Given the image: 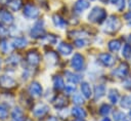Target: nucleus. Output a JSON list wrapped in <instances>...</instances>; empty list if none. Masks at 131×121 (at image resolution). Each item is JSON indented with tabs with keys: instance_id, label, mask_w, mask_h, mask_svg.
Listing matches in <instances>:
<instances>
[{
	"instance_id": "1",
	"label": "nucleus",
	"mask_w": 131,
	"mask_h": 121,
	"mask_svg": "<svg viewBox=\"0 0 131 121\" xmlns=\"http://www.w3.org/2000/svg\"><path fill=\"white\" fill-rule=\"evenodd\" d=\"M88 19L91 23L99 24L106 19V11L100 6H94L88 14Z\"/></svg>"
},
{
	"instance_id": "2",
	"label": "nucleus",
	"mask_w": 131,
	"mask_h": 121,
	"mask_svg": "<svg viewBox=\"0 0 131 121\" xmlns=\"http://www.w3.org/2000/svg\"><path fill=\"white\" fill-rule=\"evenodd\" d=\"M121 27V22L119 19L118 16L116 15H111L106 21H105V24H104V32L106 33H115L117 32Z\"/></svg>"
},
{
	"instance_id": "3",
	"label": "nucleus",
	"mask_w": 131,
	"mask_h": 121,
	"mask_svg": "<svg viewBox=\"0 0 131 121\" xmlns=\"http://www.w3.org/2000/svg\"><path fill=\"white\" fill-rule=\"evenodd\" d=\"M84 56L80 53H75L71 59V66L75 71H81L84 68Z\"/></svg>"
},
{
	"instance_id": "4",
	"label": "nucleus",
	"mask_w": 131,
	"mask_h": 121,
	"mask_svg": "<svg viewBox=\"0 0 131 121\" xmlns=\"http://www.w3.org/2000/svg\"><path fill=\"white\" fill-rule=\"evenodd\" d=\"M40 14L39 8L33 4H27L24 8V15L28 18H36Z\"/></svg>"
},
{
	"instance_id": "5",
	"label": "nucleus",
	"mask_w": 131,
	"mask_h": 121,
	"mask_svg": "<svg viewBox=\"0 0 131 121\" xmlns=\"http://www.w3.org/2000/svg\"><path fill=\"white\" fill-rule=\"evenodd\" d=\"M98 59L99 62L104 66V67H113L115 65V58L113 57L112 54L110 53H106V52H102L98 55Z\"/></svg>"
},
{
	"instance_id": "6",
	"label": "nucleus",
	"mask_w": 131,
	"mask_h": 121,
	"mask_svg": "<svg viewBox=\"0 0 131 121\" xmlns=\"http://www.w3.org/2000/svg\"><path fill=\"white\" fill-rule=\"evenodd\" d=\"M27 60L31 66H37L40 64L41 57H40V54L36 50H30L27 53Z\"/></svg>"
},
{
	"instance_id": "7",
	"label": "nucleus",
	"mask_w": 131,
	"mask_h": 121,
	"mask_svg": "<svg viewBox=\"0 0 131 121\" xmlns=\"http://www.w3.org/2000/svg\"><path fill=\"white\" fill-rule=\"evenodd\" d=\"M29 92H30V94H31L32 96H34V97H39V96H41V94H42V86L40 85V83L34 81V82H32V83L30 84V86H29Z\"/></svg>"
},
{
	"instance_id": "8",
	"label": "nucleus",
	"mask_w": 131,
	"mask_h": 121,
	"mask_svg": "<svg viewBox=\"0 0 131 121\" xmlns=\"http://www.w3.org/2000/svg\"><path fill=\"white\" fill-rule=\"evenodd\" d=\"M16 85V82L13 78H11L10 76H0V86L4 87V88H12Z\"/></svg>"
},
{
	"instance_id": "9",
	"label": "nucleus",
	"mask_w": 131,
	"mask_h": 121,
	"mask_svg": "<svg viewBox=\"0 0 131 121\" xmlns=\"http://www.w3.org/2000/svg\"><path fill=\"white\" fill-rule=\"evenodd\" d=\"M48 111H49V108H48L47 105H45V104H38V105L35 107V109H34V111H33V114H34V116H36V117H42V116H44Z\"/></svg>"
},
{
	"instance_id": "10",
	"label": "nucleus",
	"mask_w": 131,
	"mask_h": 121,
	"mask_svg": "<svg viewBox=\"0 0 131 121\" xmlns=\"http://www.w3.org/2000/svg\"><path fill=\"white\" fill-rule=\"evenodd\" d=\"M0 21H1L2 23H4V24L10 25V24L13 23L14 17H13V15H12L9 11L4 10V9H1V10H0Z\"/></svg>"
},
{
	"instance_id": "11",
	"label": "nucleus",
	"mask_w": 131,
	"mask_h": 121,
	"mask_svg": "<svg viewBox=\"0 0 131 121\" xmlns=\"http://www.w3.org/2000/svg\"><path fill=\"white\" fill-rule=\"evenodd\" d=\"M43 34H44V28H43V26L41 25L40 22L36 23L35 26H34V27L32 28V30H31V36L34 37V38H39V37H41Z\"/></svg>"
},
{
	"instance_id": "12",
	"label": "nucleus",
	"mask_w": 131,
	"mask_h": 121,
	"mask_svg": "<svg viewBox=\"0 0 131 121\" xmlns=\"http://www.w3.org/2000/svg\"><path fill=\"white\" fill-rule=\"evenodd\" d=\"M89 6L90 3L87 0H77L74 4V9L76 12H82L87 8H89Z\"/></svg>"
},
{
	"instance_id": "13",
	"label": "nucleus",
	"mask_w": 131,
	"mask_h": 121,
	"mask_svg": "<svg viewBox=\"0 0 131 121\" xmlns=\"http://www.w3.org/2000/svg\"><path fill=\"white\" fill-rule=\"evenodd\" d=\"M57 50H58V52H60V53L63 54V55H70V54L73 52V47H72L69 43L61 42V43L58 44Z\"/></svg>"
},
{
	"instance_id": "14",
	"label": "nucleus",
	"mask_w": 131,
	"mask_h": 121,
	"mask_svg": "<svg viewBox=\"0 0 131 121\" xmlns=\"http://www.w3.org/2000/svg\"><path fill=\"white\" fill-rule=\"evenodd\" d=\"M113 73H114L117 77L123 78V77H125V76L127 75V73H128V66H127L125 63H123V64H121Z\"/></svg>"
},
{
	"instance_id": "15",
	"label": "nucleus",
	"mask_w": 131,
	"mask_h": 121,
	"mask_svg": "<svg viewBox=\"0 0 131 121\" xmlns=\"http://www.w3.org/2000/svg\"><path fill=\"white\" fill-rule=\"evenodd\" d=\"M52 22H53V24H54V26L56 27V28H58V29H64L66 28V26H67V22H66V19H63L60 15H58V14H54L53 16H52Z\"/></svg>"
},
{
	"instance_id": "16",
	"label": "nucleus",
	"mask_w": 131,
	"mask_h": 121,
	"mask_svg": "<svg viewBox=\"0 0 131 121\" xmlns=\"http://www.w3.org/2000/svg\"><path fill=\"white\" fill-rule=\"evenodd\" d=\"M80 88H81L82 94H83L86 98H90V97H91V95H92V90H91V87H90L89 83H87V82H82Z\"/></svg>"
},
{
	"instance_id": "17",
	"label": "nucleus",
	"mask_w": 131,
	"mask_h": 121,
	"mask_svg": "<svg viewBox=\"0 0 131 121\" xmlns=\"http://www.w3.org/2000/svg\"><path fill=\"white\" fill-rule=\"evenodd\" d=\"M72 114H73L76 118H79V119H84V118H86V116H87L86 111H85L84 109L78 107V106H77V107H74V108L72 109Z\"/></svg>"
},
{
	"instance_id": "18",
	"label": "nucleus",
	"mask_w": 131,
	"mask_h": 121,
	"mask_svg": "<svg viewBox=\"0 0 131 121\" xmlns=\"http://www.w3.org/2000/svg\"><path fill=\"white\" fill-rule=\"evenodd\" d=\"M28 44V40L25 37H16L13 38L12 40V45L13 47H17V48H23Z\"/></svg>"
},
{
	"instance_id": "19",
	"label": "nucleus",
	"mask_w": 131,
	"mask_h": 121,
	"mask_svg": "<svg viewBox=\"0 0 131 121\" xmlns=\"http://www.w3.org/2000/svg\"><path fill=\"white\" fill-rule=\"evenodd\" d=\"M12 118L14 121H25V115L20 108L16 107L12 111Z\"/></svg>"
},
{
	"instance_id": "20",
	"label": "nucleus",
	"mask_w": 131,
	"mask_h": 121,
	"mask_svg": "<svg viewBox=\"0 0 131 121\" xmlns=\"http://www.w3.org/2000/svg\"><path fill=\"white\" fill-rule=\"evenodd\" d=\"M7 5L12 11H17L20 9L23 5V1L21 0H9L7 1Z\"/></svg>"
},
{
	"instance_id": "21",
	"label": "nucleus",
	"mask_w": 131,
	"mask_h": 121,
	"mask_svg": "<svg viewBox=\"0 0 131 121\" xmlns=\"http://www.w3.org/2000/svg\"><path fill=\"white\" fill-rule=\"evenodd\" d=\"M66 77H67L68 81H70L73 84H76V83L81 81V76L78 74L72 73V72H66Z\"/></svg>"
},
{
	"instance_id": "22",
	"label": "nucleus",
	"mask_w": 131,
	"mask_h": 121,
	"mask_svg": "<svg viewBox=\"0 0 131 121\" xmlns=\"http://www.w3.org/2000/svg\"><path fill=\"white\" fill-rule=\"evenodd\" d=\"M105 94V87L103 85H96L94 87V96H95V99H98V98H101L103 95Z\"/></svg>"
},
{
	"instance_id": "23",
	"label": "nucleus",
	"mask_w": 131,
	"mask_h": 121,
	"mask_svg": "<svg viewBox=\"0 0 131 121\" xmlns=\"http://www.w3.org/2000/svg\"><path fill=\"white\" fill-rule=\"evenodd\" d=\"M107 98L108 100L112 103V104H117L118 100H119V93H118V90L112 88L110 89L108 93H107Z\"/></svg>"
},
{
	"instance_id": "24",
	"label": "nucleus",
	"mask_w": 131,
	"mask_h": 121,
	"mask_svg": "<svg viewBox=\"0 0 131 121\" xmlns=\"http://www.w3.org/2000/svg\"><path fill=\"white\" fill-rule=\"evenodd\" d=\"M107 47H108V49H110L111 51L116 52V51H118V50L120 49V47H121V42H120L119 40H116V39L111 40V41L108 42V44H107Z\"/></svg>"
},
{
	"instance_id": "25",
	"label": "nucleus",
	"mask_w": 131,
	"mask_h": 121,
	"mask_svg": "<svg viewBox=\"0 0 131 121\" xmlns=\"http://www.w3.org/2000/svg\"><path fill=\"white\" fill-rule=\"evenodd\" d=\"M0 48H1V50H2L4 53H8V52H10V51L13 49V45L10 44L8 41L3 40V41L0 42Z\"/></svg>"
},
{
	"instance_id": "26",
	"label": "nucleus",
	"mask_w": 131,
	"mask_h": 121,
	"mask_svg": "<svg viewBox=\"0 0 131 121\" xmlns=\"http://www.w3.org/2000/svg\"><path fill=\"white\" fill-rule=\"evenodd\" d=\"M53 85L56 89H62L64 87V82L63 79L60 76H55L53 78Z\"/></svg>"
},
{
	"instance_id": "27",
	"label": "nucleus",
	"mask_w": 131,
	"mask_h": 121,
	"mask_svg": "<svg viewBox=\"0 0 131 121\" xmlns=\"http://www.w3.org/2000/svg\"><path fill=\"white\" fill-rule=\"evenodd\" d=\"M66 106H67V99L63 96H58L56 98V102L54 103V107L56 109H61V108H63Z\"/></svg>"
},
{
	"instance_id": "28",
	"label": "nucleus",
	"mask_w": 131,
	"mask_h": 121,
	"mask_svg": "<svg viewBox=\"0 0 131 121\" xmlns=\"http://www.w3.org/2000/svg\"><path fill=\"white\" fill-rule=\"evenodd\" d=\"M122 55H123L125 58H129V57L131 56V45H130V44H125V45L123 46Z\"/></svg>"
},
{
	"instance_id": "29",
	"label": "nucleus",
	"mask_w": 131,
	"mask_h": 121,
	"mask_svg": "<svg viewBox=\"0 0 131 121\" xmlns=\"http://www.w3.org/2000/svg\"><path fill=\"white\" fill-rule=\"evenodd\" d=\"M111 110H112V108H111L110 105H107V104H102V105L100 106V108H99V113H100L101 115L106 116V115L111 112Z\"/></svg>"
},
{
	"instance_id": "30",
	"label": "nucleus",
	"mask_w": 131,
	"mask_h": 121,
	"mask_svg": "<svg viewBox=\"0 0 131 121\" xmlns=\"http://www.w3.org/2000/svg\"><path fill=\"white\" fill-rule=\"evenodd\" d=\"M121 106L125 109H128L131 107V97L130 96H124L121 99Z\"/></svg>"
},
{
	"instance_id": "31",
	"label": "nucleus",
	"mask_w": 131,
	"mask_h": 121,
	"mask_svg": "<svg viewBox=\"0 0 131 121\" xmlns=\"http://www.w3.org/2000/svg\"><path fill=\"white\" fill-rule=\"evenodd\" d=\"M7 116H8L7 108H6L4 105L0 104V119H1V120H5V119L7 118Z\"/></svg>"
},
{
	"instance_id": "32",
	"label": "nucleus",
	"mask_w": 131,
	"mask_h": 121,
	"mask_svg": "<svg viewBox=\"0 0 131 121\" xmlns=\"http://www.w3.org/2000/svg\"><path fill=\"white\" fill-rule=\"evenodd\" d=\"M19 60V56L16 54H12L7 58V64L9 65H17Z\"/></svg>"
},
{
	"instance_id": "33",
	"label": "nucleus",
	"mask_w": 131,
	"mask_h": 121,
	"mask_svg": "<svg viewBox=\"0 0 131 121\" xmlns=\"http://www.w3.org/2000/svg\"><path fill=\"white\" fill-rule=\"evenodd\" d=\"M73 102H74L77 106H79V105H82V104L84 103V99L82 98V95H81V94L76 93V94L73 95Z\"/></svg>"
},
{
	"instance_id": "34",
	"label": "nucleus",
	"mask_w": 131,
	"mask_h": 121,
	"mask_svg": "<svg viewBox=\"0 0 131 121\" xmlns=\"http://www.w3.org/2000/svg\"><path fill=\"white\" fill-rule=\"evenodd\" d=\"M125 114L121 111H118L116 113H114V119L115 121H124L125 120Z\"/></svg>"
},
{
	"instance_id": "35",
	"label": "nucleus",
	"mask_w": 131,
	"mask_h": 121,
	"mask_svg": "<svg viewBox=\"0 0 131 121\" xmlns=\"http://www.w3.org/2000/svg\"><path fill=\"white\" fill-rule=\"evenodd\" d=\"M87 43H88V42H87L86 40H84V39H78V40H76V41H75V45H76L77 47H79V48L86 46V45H87Z\"/></svg>"
},
{
	"instance_id": "36",
	"label": "nucleus",
	"mask_w": 131,
	"mask_h": 121,
	"mask_svg": "<svg viewBox=\"0 0 131 121\" xmlns=\"http://www.w3.org/2000/svg\"><path fill=\"white\" fill-rule=\"evenodd\" d=\"M8 34V29L2 24V23H0V36L1 37H4V36H6Z\"/></svg>"
},
{
	"instance_id": "37",
	"label": "nucleus",
	"mask_w": 131,
	"mask_h": 121,
	"mask_svg": "<svg viewBox=\"0 0 131 121\" xmlns=\"http://www.w3.org/2000/svg\"><path fill=\"white\" fill-rule=\"evenodd\" d=\"M115 5L117 6L118 10L122 11V10L125 8V0H118V1H117V3H116Z\"/></svg>"
},
{
	"instance_id": "38",
	"label": "nucleus",
	"mask_w": 131,
	"mask_h": 121,
	"mask_svg": "<svg viewBox=\"0 0 131 121\" xmlns=\"http://www.w3.org/2000/svg\"><path fill=\"white\" fill-rule=\"evenodd\" d=\"M45 39H46L49 43H51V44H55V43H56V37H55L54 35H48V36L45 37Z\"/></svg>"
},
{
	"instance_id": "39",
	"label": "nucleus",
	"mask_w": 131,
	"mask_h": 121,
	"mask_svg": "<svg viewBox=\"0 0 131 121\" xmlns=\"http://www.w3.org/2000/svg\"><path fill=\"white\" fill-rule=\"evenodd\" d=\"M123 86L128 89V90H131V78H127L124 82H123Z\"/></svg>"
},
{
	"instance_id": "40",
	"label": "nucleus",
	"mask_w": 131,
	"mask_h": 121,
	"mask_svg": "<svg viewBox=\"0 0 131 121\" xmlns=\"http://www.w3.org/2000/svg\"><path fill=\"white\" fill-rule=\"evenodd\" d=\"M75 89H76L75 85H68V86H66V91L68 93H73L75 91Z\"/></svg>"
},
{
	"instance_id": "41",
	"label": "nucleus",
	"mask_w": 131,
	"mask_h": 121,
	"mask_svg": "<svg viewBox=\"0 0 131 121\" xmlns=\"http://www.w3.org/2000/svg\"><path fill=\"white\" fill-rule=\"evenodd\" d=\"M125 19L131 23V11H129L128 13H126V14H125Z\"/></svg>"
},
{
	"instance_id": "42",
	"label": "nucleus",
	"mask_w": 131,
	"mask_h": 121,
	"mask_svg": "<svg viewBox=\"0 0 131 121\" xmlns=\"http://www.w3.org/2000/svg\"><path fill=\"white\" fill-rule=\"evenodd\" d=\"M100 121H111V119H110L108 117H105V118H103V119L100 120Z\"/></svg>"
},
{
	"instance_id": "43",
	"label": "nucleus",
	"mask_w": 131,
	"mask_h": 121,
	"mask_svg": "<svg viewBox=\"0 0 131 121\" xmlns=\"http://www.w3.org/2000/svg\"><path fill=\"white\" fill-rule=\"evenodd\" d=\"M0 3L3 4V3H7V0H0Z\"/></svg>"
},
{
	"instance_id": "44",
	"label": "nucleus",
	"mask_w": 131,
	"mask_h": 121,
	"mask_svg": "<svg viewBox=\"0 0 131 121\" xmlns=\"http://www.w3.org/2000/svg\"><path fill=\"white\" fill-rule=\"evenodd\" d=\"M129 6H130V8H131V0H129Z\"/></svg>"
},
{
	"instance_id": "45",
	"label": "nucleus",
	"mask_w": 131,
	"mask_h": 121,
	"mask_svg": "<svg viewBox=\"0 0 131 121\" xmlns=\"http://www.w3.org/2000/svg\"><path fill=\"white\" fill-rule=\"evenodd\" d=\"M129 115H130V117H131V110H130V113H129Z\"/></svg>"
},
{
	"instance_id": "46",
	"label": "nucleus",
	"mask_w": 131,
	"mask_h": 121,
	"mask_svg": "<svg viewBox=\"0 0 131 121\" xmlns=\"http://www.w3.org/2000/svg\"><path fill=\"white\" fill-rule=\"evenodd\" d=\"M0 65H1V59H0Z\"/></svg>"
}]
</instances>
